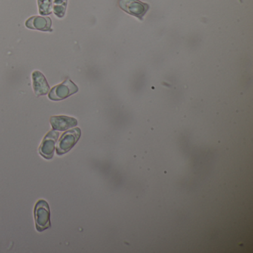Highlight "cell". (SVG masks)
<instances>
[{"label": "cell", "instance_id": "obj_6", "mask_svg": "<svg viewBox=\"0 0 253 253\" xmlns=\"http://www.w3.org/2000/svg\"><path fill=\"white\" fill-rule=\"evenodd\" d=\"M26 26L29 29L39 30L41 32H52L51 29V20L50 17H30L26 22Z\"/></svg>", "mask_w": 253, "mask_h": 253}, {"label": "cell", "instance_id": "obj_4", "mask_svg": "<svg viewBox=\"0 0 253 253\" xmlns=\"http://www.w3.org/2000/svg\"><path fill=\"white\" fill-rule=\"evenodd\" d=\"M119 6L127 14L137 17L139 20H143L149 8L148 4L139 0H119Z\"/></svg>", "mask_w": 253, "mask_h": 253}, {"label": "cell", "instance_id": "obj_3", "mask_svg": "<svg viewBox=\"0 0 253 253\" xmlns=\"http://www.w3.org/2000/svg\"><path fill=\"white\" fill-rule=\"evenodd\" d=\"M78 87L70 79H66L63 84L56 85L50 91L48 98L54 101L63 100L78 92Z\"/></svg>", "mask_w": 253, "mask_h": 253}, {"label": "cell", "instance_id": "obj_1", "mask_svg": "<svg viewBox=\"0 0 253 253\" xmlns=\"http://www.w3.org/2000/svg\"><path fill=\"white\" fill-rule=\"evenodd\" d=\"M50 207L45 200H40L35 204V226L38 232H42L51 227Z\"/></svg>", "mask_w": 253, "mask_h": 253}, {"label": "cell", "instance_id": "obj_7", "mask_svg": "<svg viewBox=\"0 0 253 253\" xmlns=\"http://www.w3.org/2000/svg\"><path fill=\"white\" fill-rule=\"evenodd\" d=\"M51 126L55 131H66L69 128L76 126L78 121L74 118L67 116H53L50 119Z\"/></svg>", "mask_w": 253, "mask_h": 253}, {"label": "cell", "instance_id": "obj_5", "mask_svg": "<svg viewBox=\"0 0 253 253\" xmlns=\"http://www.w3.org/2000/svg\"><path fill=\"white\" fill-rule=\"evenodd\" d=\"M59 135V132L55 130H52L45 136L39 148L41 156L47 160L51 159L54 157L56 143L58 140Z\"/></svg>", "mask_w": 253, "mask_h": 253}, {"label": "cell", "instance_id": "obj_9", "mask_svg": "<svg viewBox=\"0 0 253 253\" xmlns=\"http://www.w3.org/2000/svg\"><path fill=\"white\" fill-rule=\"evenodd\" d=\"M68 0H54L53 9L54 13L58 18H63L66 14Z\"/></svg>", "mask_w": 253, "mask_h": 253}, {"label": "cell", "instance_id": "obj_10", "mask_svg": "<svg viewBox=\"0 0 253 253\" xmlns=\"http://www.w3.org/2000/svg\"><path fill=\"white\" fill-rule=\"evenodd\" d=\"M38 7L41 15H49L52 13V0H38Z\"/></svg>", "mask_w": 253, "mask_h": 253}, {"label": "cell", "instance_id": "obj_2", "mask_svg": "<svg viewBox=\"0 0 253 253\" xmlns=\"http://www.w3.org/2000/svg\"><path fill=\"white\" fill-rule=\"evenodd\" d=\"M81 136V131L80 128L65 132L60 137L57 147V154L58 155H64L71 150L75 146Z\"/></svg>", "mask_w": 253, "mask_h": 253}, {"label": "cell", "instance_id": "obj_8", "mask_svg": "<svg viewBox=\"0 0 253 253\" xmlns=\"http://www.w3.org/2000/svg\"><path fill=\"white\" fill-rule=\"evenodd\" d=\"M33 88L35 94L38 97L45 95L50 91V87L45 76L39 71H35L32 75Z\"/></svg>", "mask_w": 253, "mask_h": 253}]
</instances>
